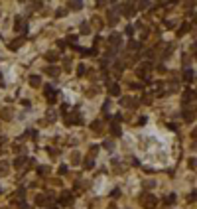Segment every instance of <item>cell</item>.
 I'll return each instance as SVG.
<instances>
[{
	"label": "cell",
	"mask_w": 197,
	"mask_h": 209,
	"mask_svg": "<svg viewBox=\"0 0 197 209\" xmlns=\"http://www.w3.org/2000/svg\"><path fill=\"white\" fill-rule=\"evenodd\" d=\"M140 203H142V207L144 209H154L158 205V199L154 197L152 193H142L140 195Z\"/></svg>",
	"instance_id": "cell-1"
},
{
	"label": "cell",
	"mask_w": 197,
	"mask_h": 209,
	"mask_svg": "<svg viewBox=\"0 0 197 209\" xmlns=\"http://www.w3.org/2000/svg\"><path fill=\"white\" fill-rule=\"evenodd\" d=\"M150 71H152V63H150V61H144L142 65H138L136 73H138V77H142L146 83H148L150 81Z\"/></svg>",
	"instance_id": "cell-2"
},
{
	"label": "cell",
	"mask_w": 197,
	"mask_h": 209,
	"mask_svg": "<svg viewBox=\"0 0 197 209\" xmlns=\"http://www.w3.org/2000/svg\"><path fill=\"white\" fill-rule=\"evenodd\" d=\"M118 18H120V8H118V6H112L111 10L107 12L108 24H111V26H116V24H118Z\"/></svg>",
	"instance_id": "cell-3"
},
{
	"label": "cell",
	"mask_w": 197,
	"mask_h": 209,
	"mask_svg": "<svg viewBox=\"0 0 197 209\" xmlns=\"http://www.w3.org/2000/svg\"><path fill=\"white\" fill-rule=\"evenodd\" d=\"M120 120H122V115H114V120H111V132H112V136H122Z\"/></svg>",
	"instance_id": "cell-4"
},
{
	"label": "cell",
	"mask_w": 197,
	"mask_h": 209,
	"mask_svg": "<svg viewBox=\"0 0 197 209\" xmlns=\"http://www.w3.org/2000/svg\"><path fill=\"white\" fill-rule=\"evenodd\" d=\"M120 14L126 16V18H132V16H136V4H132V2L122 4V6H120Z\"/></svg>",
	"instance_id": "cell-5"
},
{
	"label": "cell",
	"mask_w": 197,
	"mask_h": 209,
	"mask_svg": "<svg viewBox=\"0 0 197 209\" xmlns=\"http://www.w3.org/2000/svg\"><path fill=\"white\" fill-rule=\"evenodd\" d=\"M57 203H59L61 207L73 205V193H71V191H63V193L59 195V199H57Z\"/></svg>",
	"instance_id": "cell-6"
},
{
	"label": "cell",
	"mask_w": 197,
	"mask_h": 209,
	"mask_svg": "<svg viewBox=\"0 0 197 209\" xmlns=\"http://www.w3.org/2000/svg\"><path fill=\"white\" fill-rule=\"evenodd\" d=\"M65 122L69 124V126H75V124H79V126H81V124H83V116L79 115V112H71V115L67 116Z\"/></svg>",
	"instance_id": "cell-7"
},
{
	"label": "cell",
	"mask_w": 197,
	"mask_h": 209,
	"mask_svg": "<svg viewBox=\"0 0 197 209\" xmlns=\"http://www.w3.org/2000/svg\"><path fill=\"white\" fill-rule=\"evenodd\" d=\"M120 104H122L124 108H130V111H134V108L138 107V101H136V99H132V97H122V99H120Z\"/></svg>",
	"instance_id": "cell-8"
},
{
	"label": "cell",
	"mask_w": 197,
	"mask_h": 209,
	"mask_svg": "<svg viewBox=\"0 0 197 209\" xmlns=\"http://www.w3.org/2000/svg\"><path fill=\"white\" fill-rule=\"evenodd\" d=\"M14 30H16V32H22V34H26V32H28L26 20H24V18H16V20H14Z\"/></svg>",
	"instance_id": "cell-9"
},
{
	"label": "cell",
	"mask_w": 197,
	"mask_h": 209,
	"mask_svg": "<svg viewBox=\"0 0 197 209\" xmlns=\"http://www.w3.org/2000/svg\"><path fill=\"white\" fill-rule=\"evenodd\" d=\"M44 95H45V99H47V103H51V104L57 101V91L53 89V87H45Z\"/></svg>",
	"instance_id": "cell-10"
},
{
	"label": "cell",
	"mask_w": 197,
	"mask_h": 209,
	"mask_svg": "<svg viewBox=\"0 0 197 209\" xmlns=\"http://www.w3.org/2000/svg\"><path fill=\"white\" fill-rule=\"evenodd\" d=\"M12 116H14V108L12 107H4L0 111V119L2 120H12Z\"/></svg>",
	"instance_id": "cell-11"
},
{
	"label": "cell",
	"mask_w": 197,
	"mask_h": 209,
	"mask_svg": "<svg viewBox=\"0 0 197 209\" xmlns=\"http://www.w3.org/2000/svg\"><path fill=\"white\" fill-rule=\"evenodd\" d=\"M120 40H122V36H120V34H112V36H108V44L112 45V49L120 48Z\"/></svg>",
	"instance_id": "cell-12"
},
{
	"label": "cell",
	"mask_w": 197,
	"mask_h": 209,
	"mask_svg": "<svg viewBox=\"0 0 197 209\" xmlns=\"http://www.w3.org/2000/svg\"><path fill=\"white\" fill-rule=\"evenodd\" d=\"M193 99H195V91H193V89H187L185 93H183V97H181V103L187 107V103H189V101H193Z\"/></svg>",
	"instance_id": "cell-13"
},
{
	"label": "cell",
	"mask_w": 197,
	"mask_h": 209,
	"mask_svg": "<svg viewBox=\"0 0 197 209\" xmlns=\"http://www.w3.org/2000/svg\"><path fill=\"white\" fill-rule=\"evenodd\" d=\"M24 193H26V190H24V187H20V190L12 195V201H14V203H24Z\"/></svg>",
	"instance_id": "cell-14"
},
{
	"label": "cell",
	"mask_w": 197,
	"mask_h": 209,
	"mask_svg": "<svg viewBox=\"0 0 197 209\" xmlns=\"http://www.w3.org/2000/svg\"><path fill=\"white\" fill-rule=\"evenodd\" d=\"M28 160H30V158H26V156H18V158H14V168H24V166L28 164Z\"/></svg>",
	"instance_id": "cell-15"
},
{
	"label": "cell",
	"mask_w": 197,
	"mask_h": 209,
	"mask_svg": "<svg viewBox=\"0 0 197 209\" xmlns=\"http://www.w3.org/2000/svg\"><path fill=\"white\" fill-rule=\"evenodd\" d=\"M193 73H195V71L191 69V67H189V69H185V71H183V81H185V83H193V79H195V75H193Z\"/></svg>",
	"instance_id": "cell-16"
},
{
	"label": "cell",
	"mask_w": 197,
	"mask_h": 209,
	"mask_svg": "<svg viewBox=\"0 0 197 209\" xmlns=\"http://www.w3.org/2000/svg\"><path fill=\"white\" fill-rule=\"evenodd\" d=\"M55 119H57V112L49 108V111L45 112V122H47V124H51V122H55Z\"/></svg>",
	"instance_id": "cell-17"
},
{
	"label": "cell",
	"mask_w": 197,
	"mask_h": 209,
	"mask_svg": "<svg viewBox=\"0 0 197 209\" xmlns=\"http://www.w3.org/2000/svg\"><path fill=\"white\" fill-rule=\"evenodd\" d=\"M67 8H71V10H81L83 2L81 0H71V2H67Z\"/></svg>",
	"instance_id": "cell-18"
},
{
	"label": "cell",
	"mask_w": 197,
	"mask_h": 209,
	"mask_svg": "<svg viewBox=\"0 0 197 209\" xmlns=\"http://www.w3.org/2000/svg\"><path fill=\"white\" fill-rule=\"evenodd\" d=\"M108 93H111L112 97H118V95H120V87H118V83H112V85L108 87Z\"/></svg>",
	"instance_id": "cell-19"
},
{
	"label": "cell",
	"mask_w": 197,
	"mask_h": 209,
	"mask_svg": "<svg viewBox=\"0 0 197 209\" xmlns=\"http://www.w3.org/2000/svg\"><path fill=\"white\" fill-rule=\"evenodd\" d=\"M49 203V199H47V195H44V193H40L36 197V205H47Z\"/></svg>",
	"instance_id": "cell-20"
},
{
	"label": "cell",
	"mask_w": 197,
	"mask_h": 209,
	"mask_svg": "<svg viewBox=\"0 0 197 209\" xmlns=\"http://www.w3.org/2000/svg\"><path fill=\"white\" fill-rule=\"evenodd\" d=\"M57 57H59V55H57V51H47V53H45V59H47L49 63H55Z\"/></svg>",
	"instance_id": "cell-21"
},
{
	"label": "cell",
	"mask_w": 197,
	"mask_h": 209,
	"mask_svg": "<svg viewBox=\"0 0 197 209\" xmlns=\"http://www.w3.org/2000/svg\"><path fill=\"white\" fill-rule=\"evenodd\" d=\"M30 85L32 87H40L41 85V77H40V75H32V77H30Z\"/></svg>",
	"instance_id": "cell-22"
},
{
	"label": "cell",
	"mask_w": 197,
	"mask_h": 209,
	"mask_svg": "<svg viewBox=\"0 0 197 209\" xmlns=\"http://www.w3.org/2000/svg\"><path fill=\"white\" fill-rule=\"evenodd\" d=\"M183 119H185L187 122H193V120H195V112L193 111H183Z\"/></svg>",
	"instance_id": "cell-23"
},
{
	"label": "cell",
	"mask_w": 197,
	"mask_h": 209,
	"mask_svg": "<svg viewBox=\"0 0 197 209\" xmlns=\"http://www.w3.org/2000/svg\"><path fill=\"white\" fill-rule=\"evenodd\" d=\"M45 73H47V75H51V77H57V75H59V67H55V65H49Z\"/></svg>",
	"instance_id": "cell-24"
},
{
	"label": "cell",
	"mask_w": 197,
	"mask_h": 209,
	"mask_svg": "<svg viewBox=\"0 0 197 209\" xmlns=\"http://www.w3.org/2000/svg\"><path fill=\"white\" fill-rule=\"evenodd\" d=\"M22 41H24V37H16V40L12 41L10 45H8V48H10V49H18L20 45H22Z\"/></svg>",
	"instance_id": "cell-25"
},
{
	"label": "cell",
	"mask_w": 197,
	"mask_h": 209,
	"mask_svg": "<svg viewBox=\"0 0 197 209\" xmlns=\"http://www.w3.org/2000/svg\"><path fill=\"white\" fill-rule=\"evenodd\" d=\"M91 130H95V132H100V130H103V120H95V122L91 124Z\"/></svg>",
	"instance_id": "cell-26"
},
{
	"label": "cell",
	"mask_w": 197,
	"mask_h": 209,
	"mask_svg": "<svg viewBox=\"0 0 197 209\" xmlns=\"http://www.w3.org/2000/svg\"><path fill=\"white\" fill-rule=\"evenodd\" d=\"M191 30V26H189V24H181V28H179V30H178V36H183V34H187V32H189Z\"/></svg>",
	"instance_id": "cell-27"
},
{
	"label": "cell",
	"mask_w": 197,
	"mask_h": 209,
	"mask_svg": "<svg viewBox=\"0 0 197 209\" xmlns=\"http://www.w3.org/2000/svg\"><path fill=\"white\" fill-rule=\"evenodd\" d=\"M95 166V156H87L85 158V168H93Z\"/></svg>",
	"instance_id": "cell-28"
},
{
	"label": "cell",
	"mask_w": 197,
	"mask_h": 209,
	"mask_svg": "<svg viewBox=\"0 0 197 209\" xmlns=\"http://www.w3.org/2000/svg\"><path fill=\"white\" fill-rule=\"evenodd\" d=\"M164 203H166V205H171V203H175V193H170V195H166Z\"/></svg>",
	"instance_id": "cell-29"
},
{
	"label": "cell",
	"mask_w": 197,
	"mask_h": 209,
	"mask_svg": "<svg viewBox=\"0 0 197 209\" xmlns=\"http://www.w3.org/2000/svg\"><path fill=\"white\" fill-rule=\"evenodd\" d=\"M81 34H83V36L91 34V28H89V24H87V22H83V24H81Z\"/></svg>",
	"instance_id": "cell-30"
},
{
	"label": "cell",
	"mask_w": 197,
	"mask_h": 209,
	"mask_svg": "<svg viewBox=\"0 0 197 209\" xmlns=\"http://www.w3.org/2000/svg\"><path fill=\"white\" fill-rule=\"evenodd\" d=\"M8 174V162H0V175Z\"/></svg>",
	"instance_id": "cell-31"
},
{
	"label": "cell",
	"mask_w": 197,
	"mask_h": 209,
	"mask_svg": "<svg viewBox=\"0 0 197 209\" xmlns=\"http://www.w3.org/2000/svg\"><path fill=\"white\" fill-rule=\"evenodd\" d=\"M142 103H144V104H150V103H152V95H150V93H144V97H142Z\"/></svg>",
	"instance_id": "cell-32"
},
{
	"label": "cell",
	"mask_w": 197,
	"mask_h": 209,
	"mask_svg": "<svg viewBox=\"0 0 197 209\" xmlns=\"http://www.w3.org/2000/svg\"><path fill=\"white\" fill-rule=\"evenodd\" d=\"M59 112H61V115H67V112H69V104L63 103V104L59 107Z\"/></svg>",
	"instance_id": "cell-33"
},
{
	"label": "cell",
	"mask_w": 197,
	"mask_h": 209,
	"mask_svg": "<svg viewBox=\"0 0 197 209\" xmlns=\"http://www.w3.org/2000/svg\"><path fill=\"white\" fill-rule=\"evenodd\" d=\"M37 174H40V175L49 174V168H45V166H40V168H37Z\"/></svg>",
	"instance_id": "cell-34"
},
{
	"label": "cell",
	"mask_w": 197,
	"mask_h": 209,
	"mask_svg": "<svg viewBox=\"0 0 197 209\" xmlns=\"http://www.w3.org/2000/svg\"><path fill=\"white\" fill-rule=\"evenodd\" d=\"M24 136H30V138L36 140L37 138V130H26V134H24Z\"/></svg>",
	"instance_id": "cell-35"
},
{
	"label": "cell",
	"mask_w": 197,
	"mask_h": 209,
	"mask_svg": "<svg viewBox=\"0 0 197 209\" xmlns=\"http://www.w3.org/2000/svg\"><path fill=\"white\" fill-rule=\"evenodd\" d=\"M152 4L150 2H140V4H136V8H140V10H144V8H150Z\"/></svg>",
	"instance_id": "cell-36"
},
{
	"label": "cell",
	"mask_w": 197,
	"mask_h": 209,
	"mask_svg": "<svg viewBox=\"0 0 197 209\" xmlns=\"http://www.w3.org/2000/svg\"><path fill=\"white\" fill-rule=\"evenodd\" d=\"M65 14H67V8H59V10L55 12V16H57V18H61V16H65Z\"/></svg>",
	"instance_id": "cell-37"
},
{
	"label": "cell",
	"mask_w": 197,
	"mask_h": 209,
	"mask_svg": "<svg viewBox=\"0 0 197 209\" xmlns=\"http://www.w3.org/2000/svg\"><path fill=\"white\" fill-rule=\"evenodd\" d=\"M128 48H130V49H140V44H138V41H130V44H128Z\"/></svg>",
	"instance_id": "cell-38"
},
{
	"label": "cell",
	"mask_w": 197,
	"mask_h": 209,
	"mask_svg": "<svg viewBox=\"0 0 197 209\" xmlns=\"http://www.w3.org/2000/svg\"><path fill=\"white\" fill-rule=\"evenodd\" d=\"M85 71H87V67H85V65H79V67H77V75H85Z\"/></svg>",
	"instance_id": "cell-39"
},
{
	"label": "cell",
	"mask_w": 197,
	"mask_h": 209,
	"mask_svg": "<svg viewBox=\"0 0 197 209\" xmlns=\"http://www.w3.org/2000/svg\"><path fill=\"white\" fill-rule=\"evenodd\" d=\"M104 148L112 150V148H114V142H112V140H104Z\"/></svg>",
	"instance_id": "cell-40"
},
{
	"label": "cell",
	"mask_w": 197,
	"mask_h": 209,
	"mask_svg": "<svg viewBox=\"0 0 197 209\" xmlns=\"http://www.w3.org/2000/svg\"><path fill=\"white\" fill-rule=\"evenodd\" d=\"M187 201H189V203H195V190L191 191L189 195H187Z\"/></svg>",
	"instance_id": "cell-41"
},
{
	"label": "cell",
	"mask_w": 197,
	"mask_h": 209,
	"mask_svg": "<svg viewBox=\"0 0 197 209\" xmlns=\"http://www.w3.org/2000/svg\"><path fill=\"white\" fill-rule=\"evenodd\" d=\"M97 93H99V89H97V87H91V91H89L87 95H89V97H93V95H97Z\"/></svg>",
	"instance_id": "cell-42"
},
{
	"label": "cell",
	"mask_w": 197,
	"mask_h": 209,
	"mask_svg": "<svg viewBox=\"0 0 197 209\" xmlns=\"http://www.w3.org/2000/svg\"><path fill=\"white\" fill-rule=\"evenodd\" d=\"M187 164H189V168H191V170H195V164H197L195 158H189V162H187Z\"/></svg>",
	"instance_id": "cell-43"
},
{
	"label": "cell",
	"mask_w": 197,
	"mask_h": 209,
	"mask_svg": "<svg viewBox=\"0 0 197 209\" xmlns=\"http://www.w3.org/2000/svg\"><path fill=\"white\" fill-rule=\"evenodd\" d=\"M57 45H59L61 49H65V48H67V41H65V40H59V41H57Z\"/></svg>",
	"instance_id": "cell-44"
},
{
	"label": "cell",
	"mask_w": 197,
	"mask_h": 209,
	"mask_svg": "<svg viewBox=\"0 0 197 209\" xmlns=\"http://www.w3.org/2000/svg\"><path fill=\"white\" fill-rule=\"evenodd\" d=\"M97 152H99V146H93V148H91V154H89V156H97Z\"/></svg>",
	"instance_id": "cell-45"
},
{
	"label": "cell",
	"mask_w": 197,
	"mask_h": 209,
	"mask_svg": "<svg viewBox=\"0 0 197 209\" xmlns=\"http://www.w3.org/2000/svg\"><path fill=\"white\" fill-rule=\"evenodd\" d=\"M93 26H95V28H103V26H100V20H99V18H93Z\"/></svg>",
	"instance_id": "cell-46"
},
{
	"label": "cell",
	"mask_w": 197,
	"mask_h": 209,
	"mask_svg": "<svg viewBox=\"0 0 197 209\" xmlns=\"http://www.w3.org/2000/svg\"><path fill=\"white\" fill-rule=\"evenodd\" d=\"M134 34V26H126V36H132Z\"/></svg>",
	"instance_id": "cell-47"
},
{
	"label": "cell",
	"mask_w": 197,
	"mask_h": 209,
	"mask_svg": "<svg viewBox=\"0 0 197 209\" xmlns=\"http://www.w3.org/2000/svg\"><path fill=\"white\" fill-rule=\"evenodd\" d=\"M47 152H49V154H51V158H57V150H55V148H49V150H47Z\"/></svg>",
	"instance_id": "cell-48"
},
{
	"label": "cell",
	"mask_w": 197,
	"mask_h": 209,
	"mask_svg": "<svg viewBox=\"0 0 197 209\" xmlns=\"http://www.w3.org/2000/svg\"><path fill=\"white\" fill-rule=\"evenodd\" d=\"M41 6H44V4H41V2H33V4H32V8H36V10H40Z\"/></svg>",
	"instance_id": "cell-49"
},
{
	"label": "cell",
	"mask_w": 197,
	"mask_h": 209,
	"mask_svg": "<svg viewBox=\"0 0 197 209\" xmlns=\"http://www.w3.org/2000/svg\"><path fill=\"white\" fill-rule=\"evenodd\" d=\"M59 174H61V175L67 174V166H61V168H59Z\"/></svg>",
	"instance_id": "cell-50"
},
{
	"label": "cell",
	"mask_w": 197,
	"mask_h": 209,
	"mask_svg": "<svg viewBox=\"0 0 197 209\" xmlns=\"http://www.w3.org/2000/svg\"><path fill=\"white\" fill-rule=\"evenodd\" d=\"M146 120H148L146 116H140V119H138V124H146Z\"/></svg>",
	"instance_id": "cell-51"
},
{
	"label": "cell",
	"mask_w": 197,
	"mask_h": 209,
	"mask_svg": "<svg viewBox=\"0 0 197 209\" xmlns=\"http://www.w3.org/2000/svg\"><path fill=\"white\" fill-rule=\"evenodd\" d=\"M20 209H32V205H28V203H20Z\"/></svg>",
	"instance_id": "cell-52"
},
{
	"label": "cell",
	"mask_w": 197,
	"mask_h": 209,
	"mask_svg": "<svg viewBox=\"0 0 197 209\" xmlns=\"http://www.w3.org/2000/svg\"><path fill=\"white\" fill-rule=\"evenodd\" d=\"M0 144H6V138H4V136H0Z\"/></svg>",
	"instance_id": "cell-53"
},
{
	"label": "cell",
	"mask_w": 197,
	"mask_h": 209,
	"mask_svg": "<svg viewBox=\"0 0 197 209\" xmlns=\"http://www.w3.org/2000/svg\"><path fill=\"white\" fill-rule=\"evenodd\" d=\"M0 85H4V79H2V75H0Z\"/></svg>",
	"instance_id": "cell-54"
},
{
	"label": "cell",
	"mask_w": 197,
	"mask_h": 209,
	"mask_svg": "<svg viewBox=\"0 0 197 209\" xmlns=\"http://www.w3.org/2000/svg\"><path fill=\"white\" fill-rule=\"evenodd\" d=\"M47 209H57V207H55V205H49V207H47Z\"/></svg>",
	"instance_id": "cell-55"
}]
</instances>
